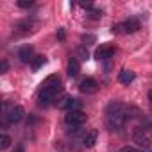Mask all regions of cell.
Segmentation results:
<instances>
[{
	"label": "cell",
	"instance_id": "8992f818",
	"mask_svg": "<svg viewBox=\"0 0 152 152\" xmlns=\"http://www.w3.org/2000/svg\"><path fill=\"white\" fill-rule=\"evenodd\" d=\"M34 54V48L32 47H22L20 48V52H18V56H20V59H22V63H32V59L36 57V56H32Z\"/></svg>",
	"mask_w": 152,
	"mask_h": 152
},
{
	"label": "cell",
	"instance_id": "44dd1931",
	"mask_svg": "<svg viewBox=\"0 0 152 152\" xmlns=\"http://www.w3.org/2000/svg\"><path fill=\"white\" fill-rule=\"evenodd\" d=\"M141 152H143V150H141ZM145 152H152V150H145Z\"/></svg>",
	"mask_w": 152,
	"mask_h": 152
},
{
	"label": "cell",
	"instance_id": "7c38bea8",
	"mask_svg": "<svg viewBox=\"0 0 152 152\" xmlns=\"http://www.w3.org/2000/svg\"><path fill=\"white\" fill-rule=\"evenodd\" d=\"M43 64H47V57H45V56H36V57L32 59V63H31L32 70H39Z\"/></svg>",
	"mask_w": 152,
	"mask_h": 152
},
{
	"label": "cell",
	"instance_id": "d6986e66",
	"mask_svg": "<svg viewBox=\"0 0 152 152\" xmlns=\"http://www.w3.org/2000/svg\"><path fill=\"white\" fill-rule=\"evenodd\" d=\"M148 99H150V100H152V90H150V91H148Z\"/></svg>",
	"mask_w": 152,
	"mask_h": 152
},
{
	"label": "cell",
	"instance_id": "52a82bcc",
	"mask_svg": "<svg viewBox=\"0 0 152 152\" xmlns=\"http://www.w3.org/2000/svg\"><path fill=\"white\" fill-rule=\"evenodd\" d=\"M23 113H25V111H23L22 106H15V107L9 111V122H11V124H18V122L23 118Z\"/></svg>",
	"mask_w": 152,
	"mask_h": 152
},
{
	"label": "cell",
	"instance_id": "4fadbf2b",
	"mask_svg": "<svg viewBox=\"0 0 152 152\" xmlns=\"http://www.w3.org/2000/svg\"><path fill=\"white\" fill-rule=\"evenodd\" d=\"M68 100H70V97H68V95H64V93H61V95H57V97H56L54 104H56L57 107H66V106H68Z\"/></svg>",
	"mask_w": 152,
	"mask_h": 152
},
{
	"label": "cell",
	"instance_id": "5b68a950",
	"mask_svg": "<svg viewBox=\"0 0 152 152\" xmlns=\"http://www.w3.org/2000/svg\"><path fill=\"white\" fill-rule=\"evenodd\" d=\"M64 118H66V122L72 124V125H81V124L86 122V115H84L83 111H68V115H66Z\"/></svg>",
	"mask_w": 152,
	"mask_h": 152
},
{
	"label": "cell",
	"instance_id": "6da1fadb",
	"mask_svg": "<svg viewBox=\"0 0 152 152\" xmlns=\"http://www.w3.org/2000/svg\"><path fill=\"white\" fill-rule=\"evenodd\" d=\"M138 29H140V23H138L136 20H127V22L118 23V25H115V27H113V31H116V32H124V34L136 32Z\"/></svg>",
	"mask_w": 152,
	"mask_h": 152
},
{
	"label": "cell",
	"instance_id": "277c9868",
	"mask_svg": "<svg viewBox=\"0 0 152 152\" xmlns=\"http://www.w3.org/2000/svg\"><path fill=\"white\" fill-rule=\"evenodd\" d=\"M115 45H100L99 48H97V52H95V57L99 59V61H104V59H109L113 54H115Z\"/></svg>",
	"mask_w": 152,
	"mask_h": 152
},
{
	"label": "cell",
	"instance_id": "30bf717a",
	"mask_svg": "<svg viewBox=\"0 0 152 152\" xmlns=\"http://www.w3.org/2000/svg\"><path fill=\"white\" fill-rule=\"evenodd\" d=\"M79 70H81V64H79L77 59H70L68 61V75H70V77L79 75Z\"/></svg>",
	"mask_w": 152,
	"mask_h": 152
},
{
	"label": "cell",
	"instance_id": "2e32d148",
	"mask_svg": "<svg viewBox=\"0 0 152 152\" xmlns=\"http://www.w3.org/2000/svg\"><path fill=\"white\" fill-rule=\"evenodd\" d=\"M0 72H2V73L7 72V61H2V63H0Z\"/></svg>",
	"mask_w": 152,
	"mask_h": 152
},
{
	"label": "cell",
	"instance_id": "e0dca14e",
	"mask_svg": "<svg viewBox=\"0 0 152 152\" xmlns=\"http://www.w3.org/2000/svg\"><path fill=\"white\" fill-rule=\"evenodd\" d=\"M122 152H141V150H136L134 147H124V148H122Z\"/></svg>",
	"mask_w": 152,
	"mask_h": 152
},
{
	"label": "cell",
	"instance_id": "9a60e30c",
	"mask_svg": "<svg viewBox=\"0 0 152 152\" xmlns=\"http://www.w3.org/2000/svg\"><path fill=\"white\" fill-rule=\"evenodd\" d=\"M18 6L23 7V9H27V7L32 6V0H18Z\"/></svg>",
	"mask_w": 152,
	"mask_h": 152
},
{
	"label": "cell",
	"instance_id": "3957f363",
	"mask_svg": "<svg viewBox=\"0 0 152 152\" xmlns=\"http://www.w3.org/2000/svg\"><path fill=\"white\" fill-rule=\"evenodd\" d=\"M79 90H81L83 93H86V95H91V93H95V91L99 90V84H97V81H95V79L86 77V79H83V81H81Z\"/></svg>",
	"mask_w": 152,
	"mask_h": 152
},
{
	"label": "cell",
	"instance_id": "5bb4252c",
	"mask_svg": "<svg viewBox=\"0 0 152 152\" xmlns=\"http://www.w3.org/2000/svg\"><path fill=\"white\" fill-rule=\"evenodd\" d=\"M9 145H11V138L7 134H2L0 136V148L6 150V148H9Z\"/></svg>",
	"mask_w": 152,
	"mask_h": 152
},
{
	"label": "cell",
	"instance_id": "9c48e42d",
	"mask_svg": "<svg viewBox=\"0 0 152 152\" xmlns=\"http://www.w3.org/2000/svg\"><path fill=\"white\" fill-rule=\"evenodd\" d=\"M97 136H99V131L97 129H90L86 132V136H84V145L86 147H93L95 141H97Z\"/></svg>",
	"mask_w": 152,
	"mask_h": 152
},
{
	"label": "cell",
	"instance_id": "ac0fdd59",
	"mask_svg": "<svg viewBox=\"0 0 152 152\" xmlns=\"http://www.w3.org/2000/svg\"><path fill=\"white\" fill-rule=\"evenodd\" d=\"M81 6H83V7H84V9H91V4H90V2H83V4H81Z\"/></svg>",
	"mask_w": 152,
	"mask_h": 152
},
{
	"label": "cell",
	"instance_id": "ffe728a7",
	"mask_svg": "<svg viewBox=\"0 0 152 152\" xmlns=\"http://www.w3.org/2000/svg\"><path fill=\"white\" fill-rule=\"evenodd\" d=\"M16 152H23V150H22V148H18V150H16Z\"/></svg>",
	"mask_w": 152,
	"mask_h": 152
},
{
	"label": "cell",
	"instance_id": "ba28073f",
	"mask_svg": "<svg viewBox=\"0 0 152 152\" xmlns=\"http://www.w3.org/2000/svg\"><path fill=\"white\" fill-rule=\"evenodd\" d=\"M118 81H120L122 84L132 83V81H134V72H132V70H122L120 75H118Z\"/></svg>",
	"mask_w": 152,
	"mask_h": 152
},
{
	"label": "cell",
	"instance_id": "8fae6325",
	"mask_svg": "<svg viewBox=\"0 0 152 152\" xmlns=\"http://www.w3.org/2000/svg\"><path fill=\"white\" fill-rule=\"evenodd\" d=\"M81 107H83V102H81L79 99H72V97H70L68 106H66V109H68V111H83Z\"/></svg>",
	"mask_w": 152,
	"mask_h": 152
},
{
	"label": "cell",
	"instance_id": "7a4b0ae2",
	"mask_svg": "<svg viewBox=\"0 0 152 152\" xmlns=\"http://www.w3.org/2000/svg\"><path fill=\"white\" fill-rule=\"evenodd\" d=\"M43 90H52V91H61V79L59 75H48V77L43 81Z\"/></svg>",
	"mask_w": 152,
	"mask_h": 152
}]
</instances>
